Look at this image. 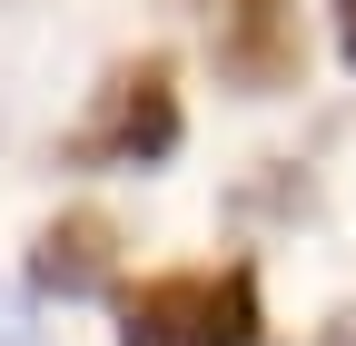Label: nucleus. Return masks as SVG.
I'll use <instances>...</instances> for the list:
<instances>
[{
    "label": "nucleus",
    "mask_w": 356,
    "mask_h": 346,
    "mask_svg": "<svg viewBox=\"0 0 356 346\" xmlns=\"http://www.w3.org/2000/svg\"><path fill=\"white\" fill-rule=\"evenodd\" d=\"M0 346H50V336H40V317H30V297H20L10 277H0Z\"/></svg>",
    "instance_id": "5"
},
{
    "label": "nucleus",
    "mask_w": 356,
    "mask_h": 346,
    "mask_svg": "<svg viewBox=\"0 0 356 346\" xmlns=\"http://www.w3.org/2000/svg\"><path fill=\"white\" fill-rule=\"evenodd\" d=\"M188 10L208 20V50H218V69H228V90H248V99H277V90H297V0H188Z\"/></svg>",
    "instance_id": "3"
},
{
    "label": "nucleus",
    "mask_w": 356,
    "mask_h": 346,
    "mask_svg": "<svg viewBox=\"0 0 356 346\" xmlns=\"http://www.w3.org/2000/svg\"><path fill=\"white\" fill-rule=\"evenodd\" d=\"M30 287L60 297V307H89V297L119 287V228L89 218V208H70V218H50L30 238Z\"/></svg>",
    "instance_id": "4"
},
{
    "label": "nucleus",
    "mask_w": 356,
    "mask_h": 346,
    "mask_svg": "<svg viewBox=\"0 0 356 346\" xmlns=\"http://www.w3.org/2000/svg\"><path fill=\"white\" fill-rule=\"evenodd\" d=\"M178 129H188V119H178L168 60H129V69H109L99 109L70 129V168H159L178 149Z\"/></svg>",
    "instance_id": "2"
},
{
    "label": "nucleus",
    "mask_w": 356,
    "mask_h": 346,
    "mask_svg": "<svg viewBox=\"0 0 356 346\" xmlns=\"http://www.w3.org/2000/svg\"><path fill=\"white\" fill-rule=\"evenodd\" d=\"M257 267H188V277H149L119 297V346H257Z\"/></svg>",
    "instance_id": "1"
},
{
    "label": "nucleus",
    "mask_w": 356,
    "mask_h": 346,
    "mask_svg": "<svg viewBox=\"0 0 356 346\" xmlns=\"http://www.w3.org/2000/svg\"><path fill=\"white\" fill-rule=\"evenodd\" d=\"M337 50L356 60V0H337Z\"/></svg>",
    "instance_id": "6"
}]
</instances>
